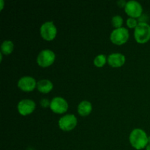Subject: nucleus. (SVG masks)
Returning <instances> with one entry per match:
<instances>
[{
    "label": "nucleus",
    "instance_id": "nucleus-3",
    "mask_svg": "<svg viewBox=\"0 0 150 150\" xmlns=\"http://www.w3.org/2000/svg\"><path fill=\"white\" fill-rule=\"evenodd\" d=\"M56 59V54L52 50L43 49L38 54L37 62L42 67H47L54 64Z\"/></svg>",
    "mask_w": 150,
    "mask_h": 150
},
{
    "label": "nucleus",
    "instance_id": "nucleus-17",
    "mask_svg": "<svg viewBox=\"0 0 150 150\" xmlns=\"http://www.w3.org/2000/svg\"><path fill=\"white\" fill-rule=\"evenodd\" d=\"M126 23H127V26H128L130 29H133V28H136V26L139 24V22L134 18H128L127 19V21H126Z\"/></svg>",
    "mask_w": 150,
    "mask_h": 150
},
{
    "label": "nucleus",
    "instance_id": "nucleus-8",
    "mask_svg": "<svg viewBox=\"0 0 150 150\" xmlns=\"http://www.w3.org/2000/svg\"><path fill=\"white\" fill-rule=\"evenodd\" d=\"M125 11L130 17L134 18H140L143 12V7L139 1L130 0L127 1V4L125 7Z\"/></svg>",
    "mask_w": 150,
    "mask_h": 150
},
{
    "label": "nucleus",
    "instance_id": "nucleus-16",
    "mask_svg": "<svg viewBox=\"0 0 150 150\" xmlns=\"http://www.w3.org/2000/svg\"><path fill=\"white\" fill-rule=\"evenodd\" d=\"M111 23L112 26H114L115 29H118V28L122 27L123 24V18L121 16H114L111 18Z\"/></svg>",
    "mask_w": 150,
    "mask_h": 150
},
{
    "label": "nucleus",
    "instance_id": "nucleus-1",
    "mask_svg": "<svg viewBox=\"0 0 150 150\" xmlns=\"http://www.w3.org/2000/svg\"><path fill=\"white\" fill-rule=\"evenodd\" d=\"M146 132L141 128H135L129 136V142L130 144L136 150L146 149L149 144V141Z\"/></svg>",
    "mask_w": 150,
    "mask_h": 150
},
{
    "label": "nucleus",
    "instance_id": "nucleus-6",
    "mask_svg": "<svg viewBox=\"0 0 150 150\" xmlns=\"http://www.w3.org/2000/svg\"><path fill=\"white\" fill-rule=\"evenodd\" d=\"M78 124V120L74 114H69L60 117L58 125L62 130L65 132L73 130Z\"/></svg>",
    "mask_w": 150,
    "mask_h": 150
},
{
    "label": "nucleus",
    "instance_id": "nucleus-18",
    "mask_svg": "<svg viewBox=\"0 0 150 150\" xmlns=\"http://www.w3.org/2000/svg\"><path fill=\"white\" fill-rule=\"evenodd\" d=\"M50 104H51V101L48 100V99H45V98H44V99H42L40 101V105L43 108H47V107H49L50 108Z\"/></svg>",
    "mask_w": 150,
    "mask_h": 150
},
{
    "label": "nucleus",
    "instance_id": "nucleus-19",
    "mask_svg": "<svg viewBox=\"0 0 150 150\" xmlns=\"http://www.w3.org/2000/svg\"><path fill=\"white\" fill-rule=\"evenodd\" d=\"M126 4H127V1H124V0H120V1H117V4H118L120 7H124L125 8Z\"/></svg>",
    "mask_w": 150,
    "mask_h": 150
},
{
    "label": "nucleus",
    "instance_id": "nucleus-4",
    "mask_svg": "<svg viewBox=\"0 0 150 150\" xmlns=\"http://www.w3.org/2000/svg\"><path fill=\"white\" fill-rule=\"evenodd\" d=\"M129 31L125 27L115 29L110 35V40L115 45H121L125 43L129 39Z\"/></svg>",
    "mask_w": 150,
    "mask_h": 150
},
{
    "label": "nucleus",
    "instance_id": "nucleus-22",
    "mask_svg": "<svg viewBox=\"0 0 150 150\" xmlns=\"http://www.w3.org/2000/svg\"><path fill=\"white\" fill-rule=\"evenodd\" d=\"M148 141H149V144H150V136L148 137Z\"/></svg>",
    "mask_w": 150,
    "mask_h": 150
},
{
    "label": "nucleus",
    "instance_id": "nucleus-11",
    "mask_svg": "<svg viewBox=\"0 0 150 150\" xmlns=\"http://www.w3.org/2000/svg\"><path fill=\"white\" fill-rule=\"evenodd\" d=\"M125 57L120 53H113L108 56L107 62L113 67H120L125 63Z\"/></svg>",
    "mask_w": 150,
    "mask_h": 150
},
{
    "label": "nucleus",
    "instance_id": "nucleus-15",
    "mask_svg": "<svg viewBox=\"0 0 150 150\" xmlns=\"http://www.w3.org/2000/svg\"><path fill=\"white\" fill-rule=\"evenodd\" d=\"M107 59H108V57H106V55L99 54L94 59V64L98 67H102L105 64Z\"/></svg>",
    "mask_w": 150,
    "mask_h": 150
},
{
    "label": "nucleus",
    "instance_id": "nucleus-20",
    "mask_svg": "<svg viewBox=\"0 0 150 150\" xmlns=\"http://www.w3.org/2000/svg\"><path fill=\"white\" fill-rule=\"evenodd\" d=\"M0 3H1V7H0V10H3V7H4V1L3 0H1L0 1Z\"/></svg>",
    "mask_w": 150,
    "mask_h": 150
},
{
    "label": "nucleus",
    "instance_id": "nucleus-21",
    "mask_svg": "<svg viewBox=\"0 0 150 150\" xmlns=\"http://www.w3.org/2000/svg\"><path fill=\"white\" fill-rule=\"evenodd\" d=\"M146 150H150V144L147 145V146L146 147Z\"/></svg>",
    "mask_w": 150,
    "mask_h": 150
},
{
    "label": "nucleus",
    "instance_id": "nucleus-12",
    "mask_svg": "<svg viewBox=\"0 0 150 150\" xmlns=\"http://www.w3.org/2000/svg\"><path fill=\"white\" fill-rule=\"evenodd\" d=\"M78 113L81 117H87L92 111V105L89 101L83 100L78 105Z\"/></svg>",
    "mask_w": 150,
    "mask_h": 150
},
{
    "label": "nucleus",
    "instance_id": "nucleus-14",
    "mask_svg": "<svg viewBox=\"0 0 150 150\" xmlns=\"http://www.w3.org/2000/svg\"><path fill=\"white\" fill-rule=\"evenodd\" d=\"M14 50V44L10 40L3 41L1 45V53L4 55H9L12 54Z\"/></svg>",
    "mask_w": 150,
    "mask_h": 150
},
{
    "label": "nucleus",
    "instance_id": "nucleus-13",
    "mask_svg": "<svg viewBox=\"0 0 150 150\" xmlns=\"http://www.w3.org/2000/svg\"><path fill=\"white\" fill-rule=\"evenodd\" d=\"M54 88V84L48 79H42L38 81L37 89L40 92L43 94L49 93Z\"/></svg>",
    "mask_w": 150,
    "mask_h": 150
},
{
    "label": "nucleus",
    "instance_id": "nucleus-5",
    "mask_svg": "<svg viewBox=\"0 0 150 150\" xmlns=\"http://www.w3.org/2000/svg\"><path fill=\"white\" fill-rule=\"evenodd\" d=\"M41 37L47 41H51L55 39L57 35V29L53 21H46L41 25L40 28Z\"/></svg>",
    "mask_w": 150,
    "mask_h": 150
},
{
    "label": "nucleus",
    "instance_id": "nucleus-2",
    "mask_svg": "<svg viewBox=\"0 0 150 150\" xmlns=\"http://www.w3.org/2000/svg\"><path fill=\"white\" fill-rule=\"evenodd\" d=\"M134 38L138 43L144 44L150 40V25L146 22H139L135 28Z\"/></svg>",
    "mask_w": 150,
    "mask_h": 150
},
{
    "label": "nucleus",
    "instance_id": "nucleus-10",
    "mask_svg": "<svg viewBox=\"0 0 150 150\" xmlns=\"http://www.w3.org/2000/svg\"><path fill=\"white\" fill-rule=\"evenodd\" d=\"M37 83L35 79L32 76H23L18 81V86L21 90L23 92H32L35 88H37Z\"/></svg>",
    "mask_w": 150,
    "mask_h": 150
},
{
    "label": "nucleus",
    "instance_id": "nucleus-9",
    "mask_svg": "<svg viewBox=\"0 0 150 150\" xmlns=\"http://www.w3.org/2000/svg\"><path fill=\"white\" fill-rule=\"evenodd\" d=\"M36 108V103L33 100L23 99L18 103V111L21 116H27L33 113Z\"/></svg>",
    "mask_w": 150,
    "mask_h": 150
},
{
    "label": "nucleus",
    "instance_id": "nucleus-7",
    "mask_svg": "<svg viewBox=\"0 0 150 150\" xmlns=\"http://www.w3.org/2000/svg\"><path fill=\"white\" fill-rule=\"evenodd\" d=\"M68 103L64 98L55 97L51 100L50 108L55 114H64L68 110Z\"/></svg>",
    "mask_w": 150,
    "mask_h": 150
}]
</instances>
